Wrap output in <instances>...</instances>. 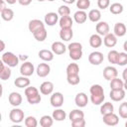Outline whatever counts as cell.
<instances>
[{"instance_id": "6da1fadb", "label": "cell", "mask_w": 127, "mask_h": 127, "mask_svg": "<svg viewBox=\"0 0 127 127\" xmlns=\"http://www.w3.org/2000/svg\"><path fill=\"white\" fill-rule=\"evenodd\" d=\"M90 92V100L94 105H100L104 99V90L100 84H92L89 88Z\"/></svg>"}, {"instance_id": "7a4b0ae2", "label": "cell", "mask_w": 127, "mask_h": 127, "mask_svg": "<svg viewBox=\"0 0 127 127\" xmlns=\"http://www.w3.org/2000/svg\"><path fill=\"white\" fill-rule=\"evenodd\" d=\"M25 95H26L27 101L30 104H38L42 100L40 92L35 86H27L25 88Z\"/></svg>"}, {"instance_id": "3957f363", "label": "cell", "mask_w": 127, "mask_h": 127, "mask_svg": "<svg viewBox=\"0 0 127 127\" xmlns=\"http://www.w3.org/2000/svg\"><path fill=\"white\" fill-rule=\"evenodd\" d=\"M2 62L9 67H15L19 64V58L12 52H6L2 56Z\"/></svg>"}, {"instance_id": "277c9868", "label": "cell", "mask_w": 127, "mask_h": 127, "mask_svg": "<svg viewBox=\"0 0 127 127\" xmlns=\"http://www.w3.org/2000/svg\"><path fill=\"white\" fill-rule=\"evenodd\" d=\"M9 118L13 123H21L24 120V111L20 108H13L9 113Z\"/></svg>"}, {"instance_id": "5b68a950", "label": "cell", "mask_w": 127, "mask_h": 127, "mask_svg": "<svg viewBox=\"0 0 127 127\" xmlns=\"http://www.w3.org/2000/svg\"><path fill=\"white\" fill-rule=\"evenodd\" d=\"M103 60H104L103 54L98 51H94L90 53L88 56V62L93 65H99L103 62Z\"/></svg>"}, {"instance_id": "8992f818", "label": "cell", "mask_w": 127, "mask_h": 127, "mask_svg": "<svg viewBox=\"0 0 127 127\" xmlns=\"http://www.w3.org/2000/svg\"><path fill=\"white\" fill-rule=\"evenodd\" d=\"M35 71V66L30 62H24L20 66V72L24 76H31Z\"/></svg>"}, {"instance_id": "52a82bcc", "label": "cell", "mask_w": 127, "mask_h": 127, "mask_svg": "<svg viewBox=\"0 0 127 127\" xmlns=\"http://www.w3.org/2000/svg\"><path fill=\"white\" fill-rule=\"evenodd\" d=\"M50 102L53 107H56V108L61 107L64 104V95L61 92H54L51 95Z\"/></svg>"}, {"instance_id": "ba28073f", "label": "cell", "mask_w": 127, "mask_h": 127, "mask_svg": "<svg viewBox=\"0 0 127 127\" xmlns=\"http://www.w3.org/2000/svg\"><path fill=\"white\" fill-rule=\"evenodd\" d=\"M102 116H103V119H102L103 123L108 125V126H115L119 122V118H118V116L114 112L107 113V114H104Z\"/></svg>"}, {"instance_id": "9c48e42d", "label": "cell", "mask_w": 127, "mask_h": 127, "mask_svg": "<svg viewBox=\"0 0 127 127\" xmlns=\"http://www.w3.org/2000/svg\"><path fill=\"white\" fill-rule=\"evenodd\" d=\"M117 76H118V71H117L116 67L109 65V66H106L103 69V77L106 80H111V79H113Z\"/></svg>"}, {"instance_id": "30bf717a", "label": "cell", "mask_w": 127, "mask_h": 127, "mask_svg": "<svg viewBox=\"0 0 127 127\" xmlns=\"http://www.w3.org/2000/svg\"><path fill=\"white\" fill-rule=\"evenodd\" d=\"M8 100H9V103L14 106V107H18L21 103H22V95L19 93V92H16V91H13L9 94L8 96Z\"/></svg>"}, {"instance_id": "8fae6325", "label": "cell", "mask_w": 127, "mask_h": 127, "mask_svg": "<svg viewBox=\"0 0 127 127\" xmlns=\"http://www.w3.org/2000/svg\"><path fill=\"white\" fill-rule=\"evenodd\" d=\"M37 74L38 76L40 77H46L47 75L50 74V71H51V66L46 64V63H42V64H39V65L37 66Z\"/></svg>"}, {"instance_id": "7c38bea8", "label": "cell", "mask_w": 127, "mask_h": 127, "mask_svg": "<svg viewBox=\"0 0 127 127\" xmlns=\"http://www.w3.org/2000/svg\"><path fill=\"white\" fill-rule=\"evenodd\" d=\"M74 102L76 104L77 107L81 108V107H85L88 103V97L84 92H79L75 95L74 98Z\"/></svg>"}, {"instance_id": "4fadbf2b", "label": "cell", "mask_w": 127, "mask_h": 127, "mask_svg": "<svg viewBox=\"0 0 127 127\" xmlns=\"http://www.w3.org/2000/svg\"><path fill=\"white\" fill-rule=\"evenodd\" d=\"M109 97L113 101H121L125 97V90L124 88L121 89H111L109 93Z\"/></svg>"}, {"instance_id": "5bb4252c", "label": "cell", "mask_w": 127, "mask_h": 127, "mask_svg": "<svg viewBox=\"0 0 127 127\" xmlns=\"http://www.w3.org/2000/svg\"><path fill=\"white\" fill-rule=\"evenodd\" d=\"M95 30L99 36H105L109 33V25L104 21H99L95 26Z\"/></svg>"}, {"instance_id": "9a60e30c", "label": "cell", "mask_w": 127, "mask_h": 127, "mask_svg": "<svg viewBox=\"0 0 127 127\" xmlns=\"http://www.w3.org/2000/svg\"><path fill=\"white\" fill-rule=\"evenodd\" d=\"M51 48H52V52L54 53V55H63L66 51V47L64 45V43L59 42V41L54 42Z\"/></svg>"}, {"instance_id": "2e32d148", "label": "cell", "mask_w": 127, "mask_h": 127, "mask_svg": "<svg viewBox=\"0 0 127 127\" xmlns=\"http://www.w3.org/2000/svg\"><path fill=\"white\" fill-rule=\"evenodd\" d=\"M54 91V83L52 81H44L40 85V92L44 95H50Z\"/></svg>"}, {"instance_id": "e0dca14e", "label": "cell", "mask_w": 127, "mask_h": 127, "mask_svg": "<svg viewBox=\"0 0 127 127\" xmlns=\"http://www.w3.org/2000/svg\"><path fill=\"white\" fill-rule=\"evenodd\" d=\"M42 28H45V24L39 20V19H33L29 22V25H28V29L29 31L33 34L34 32H36L37 30H40Z\"/></svg>"}, {"instance_id": "ac0fdd59", "label": "cell", "mask_w": 127, "mask_h": 127, "mask_svg": "<svg viewBox=\"0 0 127 127\" xmlns=\"http://www.w3.org/2000/svg\"><path fill=\"white\" fill-rule=\"evenodd\" d=\"M102 43H104V45L107 48H113L117 44V37L112 33H108L104 36Z\"/></svg>"}, {"instance_id": "d6986e66", "label": "cell", "mask_w": 127, "mask_h": 127, "mask_svg": "<svg viewBox=\"0 0 127 127\" xmlns=\"http://www.w3.org/2000/svg\"><path fill=\"white\" fill-rule=\"evenodd\" d=\"M59 21V15L55 12H49L45 16V24L48 26H54Z\"/></svg>"}, {"instance_id": "ffe728a7", "label": "cell", "mask_w": 127, "mask_h": 127, "mask_svg": "<svg viewBox=\"0 0 127 127\" xmlns=\"http://www.w3.org/2000/svg\"><path fill=\"white\" fill-rule=\"evenodd\" d=\"M72 37H73V32H72L71 28H61L60 38L63 41L68 42V41H70L72 39Z\"/></svg>"}, {"instance_id": "44dd1931", "label": "cell", "mask_w": 127, "mask_h": 127, "mask_svg": "<svg viewBox=\"0 0 127 127\" xmlns=\"http://www.w3.org/2000/svg\"><path fill=\"white\" fill-rule=\"evenodd\" d=\"M14 84L16 85V87L19 88H26L27 86L30 85V79L28 78V76H19L14 80Z\"/></svg>"}, {"instance_id": "7402d4cb", "label": "cell", "mask_w": 127, "mask_h": 127, "mask_svg": "<svg viewBox=\"0 0 127 127\" xmlns=\"http://www.w3.org/2000/svg\"><path fill=\"white\" fill-rule=\"evenodd\" d=\"M114 35L116 37H123L125 34H126V26L124 23H121V22H118L114 25Z\"/></svg>"}, {"instance_id": "603a6c76", "label": "cell", "mask_w": 127, "mask_h": 127, "mask_svg": "<svg viewBox=\"0 0 127 127\" xmlns=\"http://www.w3.org/2000/svg\"><path fill=\"white\" fill-rule=\"evenodd\" d=\"M39 58L44 62H52L54 60V53L50 50H41L38 54Z\"/></svg>"}, {"instance_id": "cb8c5ba5", "label": "cell", "mask_w": 127, "mask_h": 127, "mask_svg": "<svg viewBox=\"0 0 127 127\" xmlns=\"http://www.w3.org/2000/svg\"><path fill=\"white\" fill-rule=\"evenodd\" d=\"M73 19L77 24H83L87 19V14L84 10H78L73 14Z\"/></svg>"}, {"instance_id": "d4e9b609", "label": "cell", "mask_w": 127, "mask_h": 127, "mask_svg": "<svg viewBox=\"0 0 127 127\" xmlns=\"http://www.w3.org/2000/svg\"><path fill=\"white\" fill-rule=\"evenodd\" d=\"M72 23H73V21L69 15L68 16H62L61 19L59 20V25L61 28H71Z\"/></svg>"}, {"instance_id": "484cf974", "label": "cell", "mask_w": 127, "mask_h": 127, "mask_svg": "<svg viewBox=\"0 0 127 127\" xmlns=\"http://www.w3.org/2000/svg\"><path fill=\"white\" fill-rule=\"evenodd\" d=\"M89 45L91 48H99L102 45V39L101 36L98 34H93L89 38Z\"/></svg>"}, {"instance_id": "4316f807", "label": "cell", "mask_w": 127, "mask_h": 127, "mask_svg": "<svg viewBox=\"0 0 127 127\" xmlns=\"http://www.w3.org/2000/svg\"><path fill=\"white\" fill-rule=\"evenodd\" d=\"M124 87H126V83L124 82L123 79L115 77L110 80V88L111 89H121Z\"/></svg>"}, {"instance_id": "83f0119b", "label": "cell", "mask_w": 127, "mask_h": 127, "mask_svg": "<svg viewBox=\"0 0 127 127\" xmlns=\"http://www.w3.org/2000/svg\"><path fill=\"white\" fill-rule=\"evenodd\" d=\"M33 36L38 42H44L48 37V32H47L46 28H42V29L37 30L36 32H34Z\"/></svg>"}, {"instance_id": "f1b7e54d", "label": "cell", "mask_w": 127, "mask_h": 127, "mask_svg": "<svg viewBox=\"0 0 127 127\" xmlns=\"http://www.w3.org/2000/svg\"><path fill=\"white\" fill-rule=\"evenodd\" d=\"M123 5L121 3H118V2H115V3H112L111 5H109V11L111 14L113 15H119L123 12Z\"/></svg>"}, {"instance_id": "f546056e", "label": "cell", "mask_w": 127, "mask_h": 127, "mask_svg": "<svg viewBox=\"0 0 127 127\" xmlns=\"http://www.w3.org/2000/svg\"><path fill=\"white\" fill-rule=\"evenodd\" d=\"M87 17H88V19H89L91 22L97 23V22H99V20H100V18H101V13H100V11H99L98 9H92V10L89 11Z\"/></svg>"}, {"instance_id": "4dcf8cb0", "label": "cell", "mask_w": 127, "mask_h": 127, "mask_svg": "<svg viewBox=\"0 0 127 127\" xmlns=\"http://www.w3.org/2000/svg\"><path fill=\"white\" fill-rule=\"evenodd\" d=\"M52 117L56 121H64L65 119V117H66V113H65V111H64L63 109H61V108L58 107V109H56L53 112Z\"/></svg>"}, {"instance_id": "1f68e13d", "label": "cell", "mask_w": 127, "mask_h": 127, "mask_svg": "<svg viewBox=\"0 0 127 127\" xmlns=\"http://www.w3.org/2000/svg\"><path fill=\"white\" fill-rule=\"evenodd\" d=\"M1 17L4 21H12L13 18H14V11L10 8H5L1 11Z\"/></svg>"}, {"instance_id": "d6a6232c", "label": "cell", "mask_w": 127, "mask_h": 127, "mask_svg": "<svg viewBox=\"0 0 127 127\" xmlns=\"http://www.w3.org/2000/svg\"><path fill=\"white\" fill-rule=\"evenodd\" d=\"M68 118H69L70 121H73V120H76V119H80V118H84V113L80 109H73V110H71L69 112Z\"/></svg>"}, {"instance_id": "836d02e7", "label": "cell", "mask_w": 127, "mask_h": 127, "mask_svg": "<svg viewBox=\"0 0 127 127\" xmlns=\"http://www.w3.org/2000/svg\"><path fill=\"white\" fill-rule=\"evenodd\" d=\"M54 123V119L50 115H44L40 119V125L42 127H51Z\"/></svg>"}, {"instance_id": "e575fe53", "label": "cell", "mask_w": 127, "mask_h": 127, "mask_svg": "<svg viewBox=\"0 0 127 127\" xmlns=\"http://www.w3.org/2000/svg\"><path fill=\"white\" fill-rule=\"evenodd\" d=\"M66 75H70V74H78L79 72V66L77 64L75 63H71L66 66Z\"/></svg>"}, {"instance_id": "d590c367", "label": "cell", "mask_w": 127, "mask_h": 127, "mask_svg": "<svg viewBox=\"0 0 127 127\" xmlns=\"http://www.w3.org/2000/svg\"><path fill=\"white\" fill-rule=\"evenodd\" d=\"M113 111H114V106H113V104L111 102H105L100 107L101 115H104V114H107V113H111Z\"/></svg>"}, {"instance_id": "8d00e7d4", "label": "cell", "mask_w": 127, "mask_h": 127, "mask_svg": "<svg viewBox=\"0 0 127 127\" xmlns=\"http://www.w3.org/2000/svg\"><path fill=\"white\" fill-rule=\"evenodd\" d=\"M82 57V49H75L69 51V58L73 61L80 60Z\"/></svg>"}, {"instance_id": "74e56055", "label": "cell", "mask_w": 127, "mask_h": 127, "mask_svg": "<svg viewBox=\"0 0 127 127\" xmlns=\"http://www.w3.org/2000/svg\"><path fill=\"white\" fill-rule=\"evenodd\" d=\"M117 59H118V52L115 51V50H112L108 53L107 55V60L110 64H117Z\"/></svg>"}, {"instance_id": "f35d334b", "label": "cell", "mask_w": 127, "mask_h": 127, "mask_svg": "<svg viewBox=\"0 0 127 127\" xmlns=\"http://www.w3.org/2000/svg\"><path fill=\"white\" fill-rule=\"evenodd\" d=\"M11 74H12V71H11L10 67L8 65H5L4 68L2 69V71L0 72V78L2 80H7V79L10 78Z\"/></svg>"}, {"instance_id": "ab89813d", "label": "cell", "mask_w": 127, "mask_h": 127, "mask_svg": "<svg viewBox=\"0 0 127 127\" xmlns=\"http://www.w3.org/2000/svg\"><path fill=\"white\" fill-rule=\"evenodd\" d=\"M66 81L70 85H76L79 83L80 78L78 74H70V75H66Z\"/></svg>"}, {"instance_id": "60d3db41", "label": "cell", "mask_w": 127, "mask_h": 127, "mask_svg": "<svg viewBox=\"0 0 127 127\" xmlns=\"http://www.w3.org/2000/svg\"><path fill=\"white\" fill-rule=\"evenodd\" d=\"M127 64V54L125 52L118 53V59H117V64L119 65H125Z\"/></svg>"}, {"instance_id": "b9f144b4", "label": "cell", "mask_w": 127, "mask_h": 127, "mask_svg": "<svg viewBox=\"0 0 127 127\" xmlns=\"http://www.w3.org/2000/svg\"><path fill=\"white\" fill-rule=\"evenodd\" d=\"M25 125L27 127H37L38 121L34 116H28L25 118Z\"/></svg>"}, {"instance_id": "7bdbcfd3", "label": "cell", "mask_w": 127, "mask_h": 127, "mask_svg": "<svg viewBox=\"0 0 127 127\" xmlns=\"http://www.w3.org/2000/svg\"><path fill=\"white\" fill-rule=\"evenodd\" d=\"M90 6V0H77L76 1V7L79 10H85L89 8Z\"/></svg>"}, {"instance_id": "ee69618b", "label": "cell", "mask_w": 127, "mask_h": 127, "mask_svg": "<svg viewBox=\"0 0 127 127\" xmlns=\"http://www.w3.org/2000/svg\"><path fill=\"white\" fill-rule=\"evenodd\" d=\"M58 14L62 17V16H68L70 14V9L68 6L66 5H62L59 7L58 9Z\"/></svg>"}, {"instance_id": "f6af8a7d", "label": "cell", "mask_w": 127, "mask_h": 127, "mask_svg": "<svg viewBox=\"0 0 127 127\" xmlns=\"http://www.w3.org/2000/svg\"><path fill=\"white\" fill-rule=\"evenodd\" d=\"M119 116L123 119L127 118V102H122L119 106Z\"/></svg>"}, {"instance_id": "bcb514c9", "label": "cell", "mask_w": 127, "mask_h": 127, "mask_svg": "<svg viewBox=\"0 0 127 127\" xmlns=\"http://www.w3.org/2000/svg\"><path fill=\"white\" fill-rule=\"evenodd\" d=\"M71 126L72 127H84L85 126L84 118H80V119H76V120L71 121Z\"/></svg>"}, {"instance_id": "7dc6e473", "label": "cell", "mask_w": 127, "mask_h": 127, "mask_svg": "<svg viewBox=\"0 0 127 127\" xmlns=\"http://www.w3.org/2000/svg\"><path fill=\"white\" fill-rule=\"evenodd\" d=\"M110 5V0H97V6L100 9H106Z\"/></svg>"}, {"instance_id": "c3c4849f", "label": "cell", "mask_w": 127, "mask_h": 127, "mask_svg": "<svg viewBox=\"0 0 127 127\" xmlns=\"http://www.w3.org/2000/svg\"><path fill=\"white\" fill-rule=\"evenodd\" d=\"M67 49H68V51L75 50V49H82V45L80 43H78V42H73V43H70L67 46Z\"/></svg>"}, {"instance_id": "681fc988", "label": "cell", "mask_w": 127, "mask_h": 127, "mask_svg": "<svg viewBox=\"0 0 127 127\" xmlns=\"http://www.w3.org/2000/svg\"><path fill=\"white\" fill-rule=\"evenodd\" d=\"M18 2H19V4L22 5V6H28V5L31 4L32 0H18Z\"/></svg>"}, {"instance_id": "f907efd6", "label": "cell", "mask_w": 127, "mask_h": 127, "mask_svg": "<svg viewBox=\"0 0 127 127\" xmlns=\"http://www.w3.org/2000/svg\"><path fill=\"white\" fill-rule=\"evenodd\" d=\"M6 8V4H5V1L4 0H0V13L3 9Z\"/></svg>"}, {"instance_id": "816d5d0a", "label": "cell", "mask_w": 127, "mask_h": 127, "mask_svg": "<svg viewBox=\"0 0 127 127\" xmlns=\"http://www.w3.org/2000/svg\"><path fill=\"white\" fill-rule=\"evenodd\" d=\"M4 49H5V43L2 40H0V52H3Z\"/></svg>"}, {"instance_id": "f5cc1de1", "label": "cell", "mask_w": 127, "mask_h": 127, "mask_svg": "<svg viewBox=\"0 0 127 127\" xmlns=\"http://www.w3.org/2000/svg\"><path fill=\"white\" fill-rule=\"evenodd\" d=\"M16 1H18V0H5V2H7V3H8V4H10V5L15 4V3H16Z\"/></svg>"}, {"instance_id": "db71d44e", "label": "cell", "mask_w": 127, "mask_h": 127, "mask_svg": "<svg viewBox=\"0 0 127 127\" xmlns=\"http://www.w3.org/2000/svg\"><path fill=\"white\" fill-rule=\"evenodd\" d=\"M126 72H127V68H125V69L123 70V80H124V81L127 80V78H126Z\"/></svg>"}, {"instance_id": "11a10c76", "label": "cell", "mask_w": 127, "mask_h": 127, "mask_svg": "<svg viewBox=\"0 0 127 127\" xmlns=\"http://www.w3.org/2000/svg\"><path fill=\"white\" fill-rule=\"evenodd\" d=\"M64 3H66V4H72V3H74L75 2V0H63Z\"/></svg>"}, {"instance_id": "9f6ffc18", "label": "cell", "mask_w": 127, "mask_h": 127, "mask_svg": "<svg viewBox=\"0 0 127 127\" xmlns=\"http://www.w3.org/2000/svg\"><path fill=\"white\" fill-rule=\"evenodd\" d=\"M4 66H5V64H4V63L2 62V60H0V72L2 71V69L4 68Z\"/></svg>"}, {"instance_id": "6f0895ef", "label": "cell", "mask_w": 127, "mask_h": 127, "mask_svg": "<svg viewBox=\"0 0 127 127\" xmlns=\"http://www.w3.org/2000/svg\"><path fill=\"white\" fill-rule=\"evenodd\" d=\"M2 94H3V87H2V84L0 83V98L2 97Z\"/></svg>"}, {"instance_id": "680465c9", "label": "cell", "mask_w": 127, "mask_h": 127, "mask_svg": "<svg viewBox=\"0 0 127 127\" xmlns=\"http://www.w3.org/2000/svg\"><path fill=\"white\" fill-rule=\"evenodd\" d=\"M27 58H28L27 56H21V57H20V59H21V60H23V61L27 60ZM20 59H19V60H20Z\"/></svg>"}, {"instance_id": "91938a15", "label": "cell", "mask_w": 127, "mask_h": 127, "mask_svg": "<svg viewBox=\"0 0 127 127\" xmlns=\"http://www.w3.org/2000/svg\"><path fill=\"white\" fill-rule=\"evenodd\" d=\"M124 50H125V51H127V44H126V42L124 43Z\"/></svg>"}, {"instance_id": "94428289", "label": "cell", "mask_w": 127, "mask_h": 127, "mask_svg": "<svg viewBox=\"0 0 127 127\" xmlns=\"http://www.w3.org/2000/svg\"><path fill=\"white\" fill-rule=\"evenodd\" d=\"M2 120V115H1V113H0V121Z\"/></svg>"}, {"instance_id": "6125c7cd", "label": "cell", "mask_w": 127, "mask_h": 127, "mask_svg": "<svg viewBox=\"0 0 127 127\" xmlns=\"http://www.w3.org/2000/svg\"><path fill=\"white\" fill-rule=\"evenodd\" d=\"M38 1H39V2H44L45 0H38Z\"/></svg>"}, {"instance_id": "be15d7a7", "label": "cell", "mask_w": 127, "mask_h": 127, "mask_svg": "<svg viewBox=\"0 0 127 127\" xmlns=\"http://www.w3.org/2000/svg\"><path fill=\"white\" fill-rule=\"evenodd\" d=\"M48 1H50V2H53V1H55V0H48Z\"/></svg>"}]
</instances>
